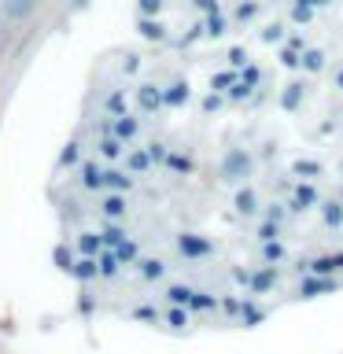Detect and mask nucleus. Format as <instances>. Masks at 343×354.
Instances as JSON below:
<instances>
[{"mask_svg": "<svg viewBox=\"0 0 343 354\" xmlns=\"http://www.w3.org/2000/svg\"><path fill=\"white\" fill-rule=\"evenodd\" d=\"M4 15H8V26H26L37 15V0H4Z\"/></svg>", "mask_w": 343, "mask_h": 354, "instance_id": "f257e3e1", "label": "nucleus"}, {"mask_svg": "<svg viewBox=\"0 0 343 354\" xmlns=\"http://www.w3.org/2000/svg\"><path fill=\"white\" fill-rule=\"evenodd\" d=\"M137 104H140L144 111H155V107L163 104V93H159L155 85H140V88H137Z\"/></svg>", "mask_w": 343, "mask_h": 354, "instance_id": "f03ea898", "label": "nucleus"}, {"mask_svg": "<svg viewBox=\"0 0 343 354\" xmlns=\"http://www.w3.org/2000/svg\"><path fill=\"white\" fill-rule=\"evenodd\" d=\"M140 33H144V37H148V41H163V37H166L163 22H155L151 15H144V19H140Z\"/></svg>", "mask_w": 343, "mask_h": 354, "instance_id": "7ed1b4c3", "label": "nucleus"}, {"mask_svg": "<svg viewBox=\"0 0 343 354\" xmlns=\"http://www.w3.org/2000/svg\"><path fill=\"white\" fill-rule=\"evenodd\" d=\"M254 15H259V4H251V0H248V4H240V8H237V19H240V22H251Z\"/></svg>", "mask_w": 343, "mask_h": 354, "instance_id": "20e7f679", "label": "nucleus"}, {"mask_svg": "<svg viewBox=\"0 0 343 354\" xmlns=\"http://www.w3.org/2000/svg\"><path fill=\"white\" fill-rule=\"evenodd\" d=\"M137 8H140V15H155L163 8V0H137Z\"/></svg>", "mask_w": 343, "mask_h": 354, "instance_id": "39448f33", "label": "nucleus"}, {"mask_svg": "<svg viewBox=\"0 0 343 354\" xmlns=\"http://www.w3.org/2000/svg\"><path fill=\"white\" fill-rule=\"evenodd\" d=\"M77 248H82V251H96V236H93V232H85V240H77Z\"/></svg>", "mask_w": 343, "mask_h": 354, "instance_id": "423d86ee", "label": "nucleus"}, {"mask_svg": "<svg viewBox=\"0 0 343 354\" xmlns=\"http://www.w3.org/2000/svg\"><path fill=\"white\" fill-rule=\"evenodd\" d=\"M8 33V15H4V0H0V37Z\"/></svg>", "mask_w": 343, "mask_h": 354, "instance_id": "0eeeda50", "label": "nucleus"}]
</instances>
